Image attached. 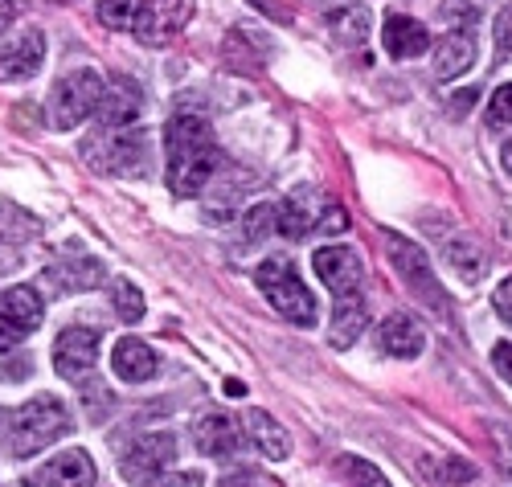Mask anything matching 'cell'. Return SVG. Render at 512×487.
Listing matches in <instances>:
<instances>
[{
  "instance_id": "cell-1",
  "label": "cell",
  "mask_w": 512,
  "mask_h": 487,
  "mask_svg": "<svg viewBox=\"0 0 512 487\" xmlns=\"http://www.w3.org/2000/svg\"><path fill=\"white\" fill-rule=\"evenodd\" d=\"M168 144V189L173 197H197L209 176L222 168V152L213 144V131L201 115H177L164 127Z\"/></svg>"
},
{
  "instance_id": "cell-2",
  "label": "cell",
  "mask_w": 512,
  "mask_h": 487,
  "mask_svg": "<svg viewBox=\"0 0 512 487\" xmlns=\"http://www.w3.org/2000/svg\"><path fill=\"white\" fill-rule=\"evenodd\" d=\"M70 430V410L58 402L54 393H41L33 402H25L21 410L9 414V442L5 451L13 459H29V455H41L46 447Z\"/></svg>"
},
{
  "instance_id": "cell-3",
  "label": "cell",
  "mask_w": 512,
  "mask_h": 487,
  "mask_svg": "<svg viewBox=\"0 0 512 487\" xmlns=\"http://www.w3.org/2000/svg\"><path fill=\"white\" fill-rule=\"evenodd\" d=\"M254 283H259V291L271 299V307L291 320V324H300V328H312L316 324V295L308 291V283L300 279V271L291 267V258H263L259 267H254Z\"/></svg>"
},
{
  "instance_id": "cell-4",
  "label": "cell",
  "mask_w": 512,
  "mask_h": 487,
  "mask_svg": "<svg viewBox=\"0 0 512 487\" xmlns=\"http://www.w3.org/2000/svg\"><path fill=\"white\" fill-rule=\"evenodd\" d=\"M386 254H390V267L394 275L402 279V287L410 291V299H418L426 312H435L439 320H451V303H447V291L443 283L435 279V267L431 258H426V250L402 234H390L386 238Z\"/></svg>"
},
{
  "instance_id": "cell-5",
  "label": "cell",
  "mask_w": 512,
  "mask_h": 487,
  "mask_svg": "<svg viewBox=\"0 0 512 487\" xmlns=\"http://www.w3.org/2000/svg\"><path fill=\"white\" fill-rule=\"evenodd\" d=\"M99 172H115V176H136L148 168V136L132 127H99L95 136L82 148Z\"/></svg>"
},
{
  "instance_id": "cell-6",
  "label": "cell",
  "mask_w": 512,
  "mask_h": 487,
  "mask_svg": "<svg viewBox=\"0 0 512 487\" xmlns=\"http://www.w3.org/2000/svg\"><path fill=\"white\" fill-rule=\"evenodd\" d=\"M99 91H103V74H95L87 66L62 74L50 91V123L58 131H70L82 119H91L99 107Z\"/></svg>"
},
{
  "instance_id": "cell-7",
  "label": "cell",
  "mask_w": 512,
  "mask_h": 487,
  "mask_svg": "<svg viewBox=\"0 0 512 487\" xmlns=\"http://www.w3.org/2000/svg\"><path fill=\"white\" fill-rule=\"evenodd\" d=\"M312 267L324 279V287L336 295V303L345 299H365V267H361V254L353 246H320L312 254Z\"/></svg>"
},
{
  "instance_id": "cell-8",
  "label": "cell",
  "mask_w": 512,
  "mask_h": 487,
  "mask_svg": "<svg viewBox=\"0 0 512 487\" xmlns=\"http://www.w3.org/2000/svg\"><path fill=\"white\" fill-rule=\"evenodd\" d=\"M193 17V0H140L132 33L144 46H168Z\"/></svg>"
},
{
  "instance_id": "cell-9",
  "label": "cell",
  "mask_w": 512,
  "mask_h": 487,
  "mask_svg": "<svg viewBox=\"0 0 512 487\" xmlns=\"http://www.w3.org/2000/svg\"><path fill=\"white\" fill-rule=\"evenodd\" d=\"M99 361V332L95 328H82V324H70L58 332L54 340V369L58 377L66 381H78V377H87Z\"/></svg>"
},
{
  "instance_id": "cell-10",
  "label": "cell",
  "mask_w": 512,
  "mask_h": 487,
  "mask_svg": "<svg viewBox=\"0 0 512 487\" xmlns=\"http://www.w3.org/2000/svg\"><path fill=\"white\" fill-rule=\"evenodd\" d=\"M144 111V91L140 82H132L127 74H107L103 78V91H99V123L103 127H132Z\"/></svg>"
},
{
  "instance_id": "cell-11",
  "label": "cell",
  "mask_w": 512,
  "mask_h": 487,
  "mask_svg": "<svg viewBox=\"0 0 512 487\" xmlns=\"http://www.w3.org/2000/svg\"><path fill=\"white\" fill-rule=\"evenodd\" d=\"M173 459H177V438L168 434V430H148V434H140V438L132 442V447H127V455H123V475L132 479V483H140V479L160 475Z\"/></svg>"
},
{
  "instance_id": "cell-12",
  "label": "cell",
  "mask_w": 512,
  "mask_h": 487,
  "mask_svg": "<svg viewBox=\"0 0 512 487\" xmlns=\"http://www.w3.org/2000/svg\"><path fill=\"white\" fill-rule=\"evenodd\" d=\"M46 62V37L37 29H21L0 41V82H25Z\"/></svg>"
},
{
  "instance_id": "cell-13",
  "label": "cell",
  "mask_w": 512,
  "mask_h": 487,
  "mask_svg": "<svg viewBox=\"0 0 512 487\" xmlns=\"http://www.w3.org/2000/svg\"><path fill=\"white\" fill-rule=\"evenodd\" d=\"M242 438H246V430L222 410H209L193 422V442L205 459H234L242 451Z\"/></svg>"
},
{
  "instance_id": "cell-14",
  "label": "cell",
  "mask_w": 512,
  "mask_h": 487,
  "mask_svg": "<svg viewBox=\"0 0 512 487\" xmlns=\"http://www.w3.org/2000/svg\"><path fill=\"white\" fill-rule=\"evenodd\" d=\"M25 487H95V463L87 451H62L25 475Z\"/></svg>"
},
{
  "instance_id": "cell-15",
  "label": "cell",
  "mask_w": 512,
  "mask_h": 487,
  "mask_svg": "<svg viewBox=\"0 0 512 487\" xmlns=\"http://www.w3.org/2000/svg\"><path fill=\"white\" fill-rule=\"evenodd\" d=\"M111 369H115L119 381L140 385V381H152L160 373V357L152 352V344H144L136 336H123L115 344V352H111Z\"/></svg>"
},
{
  "instance_id": "cell-16",
  "label": "cell",
  "mask_w": 512,
  "mask_h": 487,
  "mask_svg": "<svg viewBox=\"0 0 512 487\" xmlns=\"http://www.w3.org/2000/svg\"><path fill=\"white\" fill-rule=\"evenodd\" d=\"M476 62V37L472 29H451L447 37H439V46H435V78L439 82H451L459 74H467Z\"/></svg>"
},
{
  "instance_id": "cell-17",
  "label": "cell",
  "mask_w": 512,
  "mask_h": 487,
  "mask_svg": "<svg viewBox=\"0 0 512 487\" xmlns=\"http://www.w3.org/2000/svg\"><path fill=\"white\" fill-rule=\"evenodd\" d=\"M381 37H386L390 58H398V62L418 58V54L431 50V33H426V25L414 21V17H406V13H390V17H386V29H381Z\"/></svg>"
},
{
  "instance_id": "cell-18",
  "label": "cell",
  "mask_w": 512,
  "mask_h": 487,
  "mask_svg": "<svg viewBox=\"0 0 512 487\" xmlns=\"http://www.w3.org/2000/svg\"><path fill=\"white\" fill-rule=\"evenodd\" d=\"M377 340H381V348H386L390 357H398V361H414V357H422V348H426V332H422L418 320L406 316V312L386 316V324H381Z\"/></svg>"
},
{
  "instance_id": "cell-19",
  "label": "cell",
  "mask_w": 512,
  "mask_h": 487,
  "mask_svg": "<svg viewBox=\"0 0 512 487\" xmlns=\"http://www.w3.org/2000/svg\"><path fill=\"white\" fill-rule=\"evenodd\" d=\"M246 438L254 442V451L271 463H283L291 455V438L287 430L267 414V410H246Z\"/></svg>"
},
{
  "instance_id": "cell-20",
  "label": "cell",
  "mask_w": 512,
  "mask_h": 487,
  "mask_svg": "<svg viewBox=\"0 0 512 487\" xmlns=\"http://www.w3.org/2000/svg\"><path fill=\"white\" fill-rule=\"evenodd\" d=\"M107 279V267L99 258H91V254H82V258H62V262H54L50 267V283L58 287V291H91V287H99Z\"/></svg>"
},
{
  "instance_id": "cell-21",
  "label": "cell",
  "mask_w": 512,
  "mask_h": 487,
  "mask_svg": "<svg viewBox=\"0 0 512 487\" xmlns=\"http://www.w3.org/2000/svg\"><path fill=\"white\" fill-rule=\"evenodd\" d=\"M316 221H320V217H316V205L304 201L300 193L287 197V201H275V234H283V238H304V234H312Z\"/></svg>"
},
{
  "instance_id": "cell-22",
  "label": "cell",
  "mask_w": 512,
  "mask_h": 487,
  "mask_svg": "<svg viewBox=\"0 0 512 487\" xmlns=\"http://www.w3.org/2000/svg\"><path fill=\"white\" fill-rule=\"evenodd\" d=\"M328 33L340 41V46H349V50L365 46V41H369V9L365 5H340V9H332L328 13Z\"/></svg>"
},
{
  "instance_id": "cell-23",
  "label": "cell",
  "mask_w": 512,
  "mask_h": 487,
  "mask_svg": "<svg viewBox=\"0 0 512 487\" xmlns=\"http://www.w3.org/2000/svg\"><path fill=\"white\" fill-rule=\"evenodd\" d=\"M443 262H447V267H455V275L467 279V283H480L484 271H488L484 250H480L472 238H467V234H459V238H451V242L443 246Z\"/></svg>"
},
{
  "instance_id": "cell-24",
  "label": "cell",
  "mask_w": 512,
  "mask_h": 487,
  "mask_svg": "<svg viewBox=\"0 0 512 487\" xmlns=\"http://www.w3.org/2000/svg\"><path fill=\"white\" fill-rule=\"evenodd\" d=\"M365 328H369V307H365V299L336 303V312H332V344H336V348L357 344V336H361Z\"/></svg>"
},
{
  "instance_id": "cell-25",
  "label": "cell",
  "mask_w": 512,
  "mask_h": 487,
  "mask_svg": "<svg viewBox=\"0 0 512 487\" xmlns=\"http://www.w3.org/2000/svg\"><path fill=\"white\" fill-rule=\"evenodd\" d=\"M0 303H5V312L25 328L33 332L41 324V316H46V303H41V295L33 287H9V291H0Z\"/></svg>"
},
{
  "instance_id": "cell-26",
  "label": "cell",
  "mask_w": 512,
  "mask_h": 487,
  "mask_svg": "<svg viewBox=\"0 0 512 487\" xmlns=\"http://www.w3.org/2000/svg\"><path fill=\"white\" fill-rule=\"evenodd\" d=\"M33 234H41V221L13 201H0V242H29Z\"/></svg>"
},
{
  "instance_id": "cell-27",
  "label": "cell",
  "mask_w": 512,
  "mask_h": 487,
  "mask_svg": "<svg viewBox=\"0 0 512 487\" xmlns=\"http://www.w3.org/2000/svg\"><path fill=\"white\" fill-rule=\"evenodd\" d=\"M111 303H115V312L123 324H136L144 316V295L136 283H127V279H115L111 283Z\"/></svg>"
},
{
  "instance_id": "cell-28",
  "label": "cell",
  "mask_w": 512,
  "mask_h": 487,
  "mask_svg": "<svg viewBox=\"0 0 512 487\" xmlns=\"http://www.w3.org/2000/svg\"><path fill=\"white\" fill-rule=\"evenodd\" d=\"M340 471H345V487H390V479L381 475V467L357 459V455H345L340 459Z\"/></svg>"
},
{
  "instance_id": "cell-29",
  "label": "cell",
  "mask_w": 512,
  "mask_h": 487,
  "mask_svg": "<svg viewBox=\"0 0 512 487\" xmlns=\"http://www.w3.org/2000/svg\"><path fill=\"white\" fill-rule=\"evenodd\" d=\"M136 9H140V0H103V5H99V21H103L107 29H123V33H132Z\"/></svg>"
},
{
  "instance_id": "cell-30",
  "label": "cell",
  "mask_w": 512,
  "mask_h": 487,
  "mask_svg": "<svg viewBox=\"0 0 512 487\" xmlns=\"http://www.w3.org/2000/svg\"><path fill=\"white\" fill-rule=\"evenodd\" d=\"M242 230H246V242H259V238L275 234V205H271V201L254 205V209L242 217Z\"/></svg>"
},
{
  "instance_id": "cell-31",
  "label": "cell",
  "mask_w": 512,
  "mask_h": 487,
  "mask_svg": "<svg viewBox=\"0 0 512 487\" xmlns=\"http://www.w3.org/2000/svg\"><path fill=\"white\" fill-rule=\"evenodd\" d=\"M136 487H205V475L201 471H173V475H152V479H140Z\"/></svg>"
},
{
  "instance_id": "cell-32",
  "label": "cell",
  "mask_w": 512,
  "mask_h": 487,
  "mask_svg": "<svg viewBox=\"0 0 512 487\" xmlns=\"http://www.w3.org/2000/svg\"><path fill=\"white\" fill-rule=\"evenodd\" d=\"M488 123H492V127H508V123H512V82H504L500 91L492 95V103H488Z\"/></svg>"
},
{
  "instance_id": "cell-33",
  "label": "cell",
  "mask_w": 512,
  "mask_h": 487,
  "mask_svg": "<svg viewBox=\"0 0 512 487\" xmlns=\"http://www.w3.org/2000/svg\"><path fill=\"white\" fill-rule=\"evenodd\" d=\"M443 17H447V21H459L455 29H472V21L480 17V0H447Z\"/></svg>"
},
{
  "instance_id": "cell-34",
  "label": "cell",
  "mask_w": 512,
  "mask_h": 487,
  "mask_svg": "<svg viewBox=\"0 0 512 487\" xmlns=\"http://www.w3.org/2000/svg\"><path fill=\"white\" fill-rule=\"evenodd\" d=\"M25 336H29V332H25V328L5 312V303H0V352H9V348H13V344H21Z\"/></svg>"
},
{
  "instance_id": "cell-35",
  "label": "cell",
  "mask_w": 512,
  "mask_h": 487,
  "mask_svg": "<svg viewBox=\"0 0 512 487\" xmlns=\"http://www.w3.org/2000/svg\"><path fill=\"white\" fill-rule=\"evenodd\" d=\"M496 54L512 58V5L500 9V17H496Z\"/></svg>"
},
{
  "instance_id": "cell-36",
  "label": "cell",
  "mask_w": 512,
  "mask_h": 487,
  "mask_svg": "<svg viewBox=\"0 0 512 487\" xmlns=\"http://www.w3.org/2000/svg\"><path fill=\"white\" fill-rule=\"evenodd\" d=\"M345 226H349V213L336 209V205H328V209L320 213V221H316L312 234H336V230H345Z\"/></svg>"
},
{
  "instance_id": "cell-37",
  "label": "cell",
  "mask_w": 512,
  "mask_h": 487,
  "mask_svg": "<svg viewBox=\"0 0 512 487\" xmlns=\"http://www.w3.org/2000/svg\"><path fill=\"white\" fill-rule=\"evenodd\" d=\"M496 447H500V467L512 479V426H496Z\"/></svg>"
},
{
  "instance_id": "cell-38",
  "label": "cell",
  "mask_w": 512,
  "mask_h": 487,
  "mask_svg": "<svg viewBox=\"0 0 512 487\" xmlns=\"http://www.w3.org/2000/svg\"><path fill=\"white\" fill-rule=\"evenodd\" d=\"M492 361H496L500 377L512 385V344H496V348H492Z\"/></svg>"
},
{
  "instance_id": "cell-39",
  "label": "cell",
  "mask_w": 512,
  "mask_h": 487,
  "mask_svg": "<svg viewBox=\"0 0 512 487\" xmlns=\"http://www.w3.org/2000/svg\"><path fill=\"white\" fill-rule=\"evenodd\" d=\"M496 312H500V320L512 324V279H504L500 291H496Z\"/></svg>"
},
{
  "instance_id": "cell-40",
  "label": "cell",
  "mask_w": 512,
  "mask_h": 487,
  "mask_svg": "<svg viewBox=\"0 0 512 487\" xmlns=\"http://www.w3.org/2000/svg\"><path fill=\"white\" fill-rule=\"evenodd\" d=\"M218 487H263V479L250 475V471H238V475H226Z\"/></svg>"
},
{
  "instance_id": "cell-41",
  "label": "cell",
  "mask_w": 512,
  "mask_h": 487,
  "mask_svg": "<svg viewBox=\"0 0 512 487\" xmlns=\"http://www.w3.org/2000/svg\"><path fill=\"white\" fill-rule=\"evenodd\" d=\"M9 21H13V0H0V33L9 29Z\"/></svg>"
},
{
  "instance_id": "cell-42",
  "label": "cell",
  "mask_w": 512,
  "mask_h": 487,
  "mask_svg": "<svg viewBox=\"0 0 512 487\" xmlns=\"http://www.w3.org/2000/svg\"><path fill=\"white\" fill-rule=\"evenodd\" d=\"M500 164H504V172L512 176V140H504V148H500Z\"/></svg>"
},
{
  "instance_id": "cell-43",
  "label": "cell",
  "mask_w": 512,
  "mask_h": 487,
  "mask_svg": "<svg viewBox=\"0 0 512 487\" xmlns=\"http://www.w3.org/2000/svg\"><path fill=\"white\" fill-rule=\"evenodd\" d=\"M9 442V410H0V447Z\"/></svg>"
},
{
  "instance_id": "cell-44",
  "label": "cell",
  "mask_w": 512,
  "mask_h": 487,
  "mask_svg": "<svg viewBox=\"0 0 512 487\" xmlns=\"http://www.w3.org/2000/svg\"><path fill=\"white\" fill-rule=\"evenodd\" d=\"M254 9H263V13H275V0H250Z\"/></svg>"
}]
</instances>
